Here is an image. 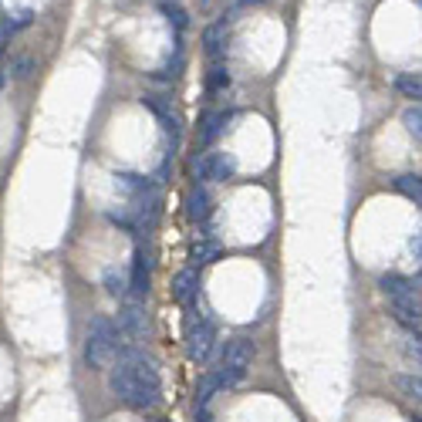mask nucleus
<instances>
[{"instance_id":"obj_1","label":"nucleus","mask_w":422,"mask_h":422,"mask_svg":"<svg viewBox=\"0 0 422 422\" xmlns=\"http://www.w3.org/2000/svg\"><path fill=\"white\" fill-rule=\"evenodd\" d=\"M108 388L122 405L135 412H149L162 399V375L149 355L132 351V355H118L115 368L108 372Z\"/></svg>"},{"instance_id":"obj_2","label":"nucleus","mask_w":422,"mask_h":422,"mask_svg":"<svg viewBox=\"0 0 422 422\" xmlns=\"http://www.w3.org/2000/svg\"><path fill=\"white\" fill-rule=\"evenodd\" d=\"M118 358V328L115 318L108 314H95L88 321V338H85V365L88 368H108Z\"/></svg>"},{"instance_id":"obj_3","label":"nucleus","mask_w":422,"mask_h":422,"mask_svg":"<svg viewBox=\"0 0 422 422\" xmlns=\"http://www.w3.org/2000/svg\"><path fill=\"white\" fill-rule=\"evenodd\" d=\"M253 355H257V348H253L250 338H233L227 345V351H223V358H220V368L213 372L216 388H237L244 382L250 365H253Z\"/></svg>"},{"instance_id":"obj_4","label":"nucleus","mask_w":422,"mask_h":422,"mask_svg":"<svg viewBox=\"0 0 422 422\" xmlns=\"http://www.w3.org/2000/svg\"><path fill=\"white\" fill-rule=\"evenodd\" d=\"M192 173L199 176V179H220V183H227V179L237 176V159L227 153H206L203 159L192 162Z\"/></svg>"},{"instance_id":"obj_5","label":"nucleus","mask_w":422,"mask_h":422,"mask_svg":"<svg viewBox=\"0 0 422 422\" xmlns=\"http://www.w3.org/2000/svg\"><path fill=\"white\" fill-rule=\"evenodd\" d=\"M216 345V325L213 321H192L190 335H186V348H190L192 362H206Z\"/></svg>"},{"instance_id":"obj_6","label":"nucleus","mask_w":422,"mask_h":422,"mask_svg":"<svg viewBox=\"0 0 422 422\" xmlns=\"http://www.w3.org/2000/svg\"><path fill=\"white\" fill-rule=\"evenodd\" d=\"M419 281H412V277H405V274H382L379 277V288L388 301H402V297H419V288H416Z\"/></svg>"},{"instance_id":"obj_7","label":"nucleus","mask_w":422,"mask_h":422,"mask_svg":"<svg viewBox=\"0 0 422 422\" xmlns=\"http://www.w3.org/2000/svg\"><path fill=\"white\" fill-rule=\"evenodd\" d=\"M227 41H230V24L227 20H216L210 24L206 31H203V51H206V58L220 61L227 55Z\"/></svg>"},{"instance_id":"obj_8","label":"nucleus","mask_w":422,"mask_h":422,"mask_svg":"<svg viewBox=\"0 0 422 422\" xmlns=\"http://www.w3.org/2000/svg\"><path fill=\"white\" fill-rule=\"evenodd\" d=\"M149 281H153V274H149V257H146V250L142 247H135L132 277H129V290L135 294V301H142V297L149 294Z\"/></svg>"},{"instance_id":"obj_9","label":"nucleus","mask_w":422,"mask_h":422,"mask_svg":"<svg viewBox=\"0 0 422 422\" xmlns=\"http://www.w3.org/2000/svg\"><path fill=\"white\" fill-rule=\"evenodd\" d=\"M392 318L419 338V297H402V301H392Z\"/></svg>"},{"instance_id":"obj_10","label":"nucleus","mask_w":422,"mask_h":422,"mask_svg":"<svg viewBox=\"0 0 422 422\" xmlns=\"http://www.w3.org/2000/svg\"><path fill=\"white\" fill-rule=\"evenodd\" d=\"M196 294H199V274H196V267L179 270L173 277V297L179 304H192Z\"/></svg>"},{"instance_id":"obj_11","label":"nucleus","mask_w":422,"mask_h":422,"mask_svg":"<svg viewBox=\"0 0 422 422\" xmlns=\"http://www.w3.org/2000/svg\"><path fill=\"white\" fill-rule=\"evenodd\" d=\"M186 213H190L192 223H206L213 216V199L210 192H206V186H192L190 196H186Z\"/></svg>"},{"instance_id":"obj_12","label":"nucleus","mask_w":422,"mask_h":422,"mask_svg":"<svg viewBox=\"0 0 422 422\" xmlns=\"http://www.w3.org/2000/svg\"><path fill=\"white\" fill-rule=\"evenodd\" d=\"M142 105L153 112L155 118H159V125L166 129V132H173V135H179V122H176V115H173V105L169 101H162L159 95H142Z\"/></svg>"},{"instance_id":"obj_13","label":"nucleus","mask_w":422,"mask_h":422,"mask_svg":"<svg viewBox=\"0 0 422 422\" xmlns=\"http://www.w3.org/2000/svg\"><path fill=\"white\" fill-rule=\"evenodd\" d=\"M227 122H230L227 112H206V115L199 118V139H203L206 146H213V142L220 139V132L227 129Z\"/></svg>"},{"instance_id":"obj_14","label":"nucleus","mask_w":422,"mask_h":422,"mask_svg":"<svg viewBox=\"0 0 422 422\" xmlns=\"http://www.w3.org/2000/svg\"><path fill=\"white\" fill-rule=\"evenodd\" d=\"M392 88H395L399 95L412 98V101L419 105V98H422V81H419V75H416V71H399V75L392 78Z\"/></svg>"},{"instance_id":"obj_15","label":"nucleus","mask_w":422,"mask_h":422,"mask_svg":"<svg viewBox=\"0 0 422 422\" xmlns=\"http://www.w3.org/2000/svg\"><path fill=\"white\" fill-rule=\"evenodd\" d=\"M159 10H162V17L169 20V27H173L176 34H183L186 27H190V14H186V7H179L173 0H162L159 3Z\"/></svg>"},{"instance_id":"obj_16","label":"nucleus","mask_w":422,"mask_h":422,"mask_svg":"<svg viewBox=\"0 0 422 422\" xmlns=\"http://www.w3.org/2000/svg\"><path fill=\"white\" fill-rule=\"evenodd\" d=\"M227 88H230V71H227V64L213 61L210 75H206V92H210V95H220V92H227Z\"/></svg>"},{"instance_id":"obj_17","label":"nucleus","mask_w":422,"mask_h":422,"mask_svg":"<svg viewBox=\"0 0 422 422\" xmlns=\"http://www.w3.org/2000/svg\"><path fill=\"white\" fill-rule=\"evenodd\" d=\"M392 186L402 192V196H409L412 203H419L422 199V183H419V173H405V176H395L392 179Z\"/></svg>"},{"instance_id":"obj_18","label":"nucleus","mask_w":422,"mask_h":422,"mask_svg":"<svg viewBox=\"0 0 422 422\" xmlns=\"http://www.w3.org/2000/svg\"><path fill=\"white\" fill-rule=\"evenodd\" d=\"M105 290L112 294V297H125V290H129V274L125 270H105Z\"/></svg>"},{"instance_id":"obj_19","label":"nucleus","mask_w":422,"mask_h":422,"mask_svg":"<svg viewBox=\"0 0 422 422\" xmlns=\"http://www.w3.org/2000/svg\"><path fill=\"white\" fill-rule=\"evenodd\" d=\"M216 253H220V244H216L213 237H206L199 247L192 250V264H199V267H203V264H213V260H216Z\"/></svg>"},{"instance_id":"obj_20","label":"nucleus","mask_w":422,"mask_h":422,"mask_svg":"<svg viewBox=\"0 0 422 422\" xmlns=\"http://www.w3.org/2000/svg\"><path fill=\"white\" fill-rule=\"evenodd\" d=\"M402 125H405V132L409 135H416L419 139L422 135V112H419V105H409L402 112Z\"/></svg>"},{"instance_id":"obj_21","label":"nucleus","mask_w":422,"mask_h":422,"mask_svg":"<svg viewBox=\"0 0 422 422\" xmlns=\"http://www.w3.org/2000/svg\"><path fill=\"white\" fill-rule=\"evenodd\" d=\"M213 392H216V379H213V372L203 379V385H199V392H196V402L199 405H206L213 399Z\"/></svg>"},{"instance_id":"obj_22","label":"nucleus","mask_w":422,"mask_h":422,"mask_svg":"<svg viewBox=\"0 0 422 422\" xmlns=\"http://www.w3.org/2000/svg\"><path fill=\"white\" fill-rule=\"evenodd\" d=\"M31 71H34V58H17L10 68V78H27Z\"/></svg>"},{"instance_id":"obj_23","label":"nucleus","mask_w":422,"mask_h":422,"mask_svg":"<svg viewBox=\"0 0 422 422\" xmlns=\"http://www.w3.org/2000/svg\"><path fill=\"white\" fill-rule=\"evenodd\" d=\"M31 20H34V10H20L14 20H7V27H10V34H14V31H20V27H27Z\"/></svg>"},{"instance_id":"obj_24","label":"nucleus","mask_w":422,"mask_h":422,"mask_svg":"<svg viewBox=\"0 0 422 422\" xmlns=\"http://www.w3.org/2000/svg\"><path fill=\"white\" fill-rule=\"evenodd\" d=\"M7 41H10V27H7V20H0V55L7 51Z\"/></svg>"},{"instance_id":"obj_25","label":"nucleus","mask_w":422,"mask_h":422,"mask_svg":"<svg viewBox=\"0 0 422 422\" xmlns=\"http://www.w3.org/2000/svg\"><path fill=\"white\" fill-rule=\"evenodd\" d=\"M399 385H402L409 395H419V379H399Z\"/></svg>"},{"instance_id":"obj_26","label":"nucleus","mask_w":422,"mask_h":422,"mask_svg":"<svg viewBox=\"0 0 422 422\" xmlns=\"http://www.w3.org/2000/svg\"><path fill=\"white\" fill-rule=\"evenodd\" d=\"M3 85H7V75H3V71H0V92H3Z\"/></svg>"},{"instance_id":"obj_27","label":"nucleus","mask_w":422,"mask_h":422,"mask_svg":"<svg viewBox=\"0 0 422 422\" xmlns=\"http://www.w3.org/2000/svg\"><path fill=\"white\" fill-rule=\"evenodd\" d=\"M199 422H213V419H210V416H203V419H199Z\"/></svg>"}]
</instances>
